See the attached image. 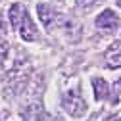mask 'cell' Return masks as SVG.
I'll return each instance as SVG.
<instances>
[{"label": "cell", "instance_id": "obj_1", "mask_svg": "<svg viewBox=\"0 0 121 121\" xmlns=\"http://www.w3.org/2000/svg\"><path fill=\"white\" fill-rule=\"evenodd\" d=\"M10 23H12V27L19 33V37H21L23 40H37V39H39L37 27H35V23L31 21V17H29L27 8H23L21 4H13V6L10 8Z\"/></svg>", "mask_w": 121, "mask_h": 121}, {"label": "cell", "instance_id": "obj_2", "mask_svg": "<svg viewBox=\"0 0 121 121\" xmlns=\"http://www.w3.org/2000/svg\"><path fill=\"white\" fill-rule=\"evenodd\" d=\"M64 108L69 112V115H75V117H81L85 112H86V104L83 100V96L79 94L77 88L73 90H67V92L64 94Z\"/></svg>", "mask_w": 121, "mask_h": 121}, {"label": "cell", "instance_id": "obj_3", "mask_svg": "<svg viewBox=\"0 0 121 121\" xmlns=\"http://www.w3.org/2000/svg\"><path fill=\"white\" fill-rule=\"evenodd\" d=\"M96 27H98V31L110 35V33H113L115 29L119 27V17L115 16L112 10H104L100 16L96 17Z\"/></svg>", "mask_w": 121, "mask_h": 121}, {"label": "cell", "instance_id": "obj_4", "mask_svg": "<svg viewBox=\"0 0 121 121\" xmlns=\"http://www.w3.org/2000/svg\"><path fill=\"white\" fill-rule=\"evenodd\" d=\"M37 12H39V17H40L42 25L46 27V29H52V23L56 21L58 13H56L48 4H39V6H37Z\"/></svg>", "mask_w": 121, "mask_h": 121}, {"label": "cell", "instance_id": "obj_5", "mask_svg": "<svg viewBox=\"0 0 121 121\" xmlns=\"http://www.w3.org/2000/svg\"><path fill=\"white\" fill-rule=\"evenodd\" d=\"M104 62L110 65V69L121 67V42H115L112 48H108V52L104 56Z\"/></svg>", "mask_w": 121, "mask_h": 121}, {"label": "cell", "instance_id": "obj_6", "mask_svg": "<svg viewBox=\"0 0 121 121\" xmlns=\"http://www.w3.org/2000/svg\"><path fill=\"white\" fill-rule=\"evenodd\" d=\"M92 86H94V94H96V100H104L108 98L110 94V88H108V83L100 77H94L92 79Z\"/></svg>", "mask_w": 121, "mask_h": 121}, {"label": "cell", "instance_id": "obj_7", "mask_svg": "<svg viewBox=\"0 0 121 121\" xmlns=\"http://www.w3.org/2000/svg\"><path fill=\"white\" fill-rule=\"evenodd\" d=\"M8 50H10V44H8V40L0 35V65L4 64V60H6V56H8Z\"/></svg>", "mask_w": 121, "mask_h": 121}, {"label": "cell", "instance_id": "obj_8", "mask_svg": "<svg viewBox=\"0 0 121 121\" xmlns=\"http://www.w3.org/2000/svg\"><path fill=\"white\" fill-rule=\"evenodd\" d=\"M100 2H102V0H77V4L83 6V8H92V6L100 4Z\"/></svg>", "mask_w": 121, "mask_h": 121}, {"label": "cell", "instance_id": "obj_9", "mask_svg": "<svg viewBox=\"0 0 121 121\" xmlns=\"http://www.w3.org/2000/svg\"><path fill=\"white\" fill-rule=\"evenodd\" d=\"M104 121H121V115H110V117H106Z\"/></svg>", "mask_w": 121, "mask_h": 121}, {"label": "cell", "instance_id": "obj_10", "mask_svg": "<svg viewBox=\"0 0 121 121\" xmlns=\"http://www.w3.org/2000/svg\"><path fill=\"white\" fill-rule=\"evenodd\" d=\"M117 4H119V6H121V0H117Z\"/></svg>", "mask_w": 121, "mask_h": 121}]
</instances>
